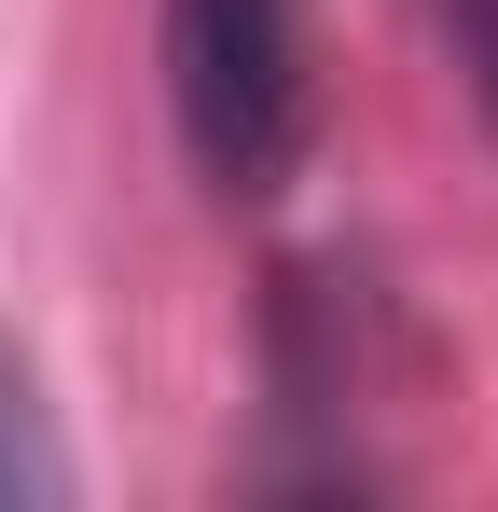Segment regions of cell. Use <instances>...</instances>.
<instances>
[{
    "mask_svg": "<svg viewBox=\"0 0 498 512\" xmlns=\"http://www.w3.org/2000/svg\"><path fill=\"white\" fill-rule=\"evenodd\" d=\"M166 97L208 194H277L305 153V0H166Z\"/></svg>",
    "mask_w": 498,
    "mask_h": 512,
    "instance_id": "6da1fadb",
    "label": "cell"
},
{
    "mask_svg": "<svg viewBox=\"0 0 498 512\" xmlns=\"http://www.w3.org/2000/svg\"><path fill=\"white\" fill-rule=\"evenodd\" d=\"M0 499H56V443H42V402H28L14 346H0Z\"/></svg>",
    "mask_w": 498,
    "mask_h": 512,
    "instance_id": "7a4b0ae2",
    "label": "cell"
},
{
    "mask_svg": "<svg viewBox=\"0 0 498 512\" xmlns=\"http://www.w3.org/2000/svg\"><path fill=\"white\" fill-rule=\"evenodd\" d=\"M443 28H457V56H471V84L498 111V0H443Z\"/></svg>",
    "mask_w": 498,
    "mask_h": 512,
    "instance_id": "3957f363",
    "label": "cell"
}]
</instances>
